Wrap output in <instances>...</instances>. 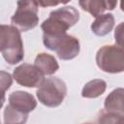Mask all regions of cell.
<instances>
[{"label": "cell", "instance_id": "277c9868", "mask_svg": "<svg viewBox=\"0 0 124 124\" xmlns=\"http://www.w3.org/2000/svg\"><path fill=\"white\" fill-rule=\"evenodd\" d=\"M38 4L35 0H18L17 8L11 21L19 31H28L38 25Z\"/></svg>", "mask_w": 124, "mask_h": 124}, {"label": "cell", "instance_id": "2e32d148", "mask_svg": "<svg viewBox=\"0 0 124 124\" xmlns=\"http://www.w3.org/2000/svg\"><path fill=\"white\" fill-rule=\"evenodd\" d=\"M38 5L42 7H49V6H56L60 3L66 4L70 0H35Z\"/></svg>", "mask_w": 124, "mask_h": 124}, {"label": "cell", "instance_id": "ba28073f", "mask_svg": "<svg viewBox=\"0 0 124 124\" xmlns=\"http://www.w3.org/2000/svg\"><path fill=\"white\" fill-rule=\"evenodd\" d=\"M9 106L12 108L24 114H28V112L33 110L37 105L34 97L23 91L13 92L9 97Z\"/></svg>", "mask_w": 124, "mask_h": 124}, {"label": "cell", "instance_id": "8992f818", "mask_svg": "<svg viewBox=\"0 0 124 124\" xmlns=\"http://www.w3.org/2000/svg\"><path fill=\"white\" fill-rule=\"evenodd\" d=\"M45 46L55 50L58 57L63 60H70L75 58L79 52V42L77 38L64 34L61 37L44 43Z\"/></svg>", "mask_w": 124, "mask_h": 124}, {"label": "cell", "instance_id": "9c48e42d", "mask_svg": "<svg viewBox=\"0 0 124 124\" xmlns=\"http://www.w3.org/2000/svg\"><path fill=\"white\" fill-rule=\"evenodd\" d=\"M114 25V18L112 15L106 14L96 16L95 21L91 25L92 32L97 36H105L108 34Z\"/></svg>", "mask_w": 124, "mask_h": 124}, {"label": "cell", "instance_id": "6da1fadb", "mask_svg": "<svg viewBox=\"0 0 124 124\" xmlns=\"http://www.w3.org/2000/svg\"><path fill=\"white\" fill-rule=\"evenodd\" d=\"M78 18V12L71 6L63 7L51 12L49 17L41 25V28L44 31V41L53 40L66 34V31L76 24Z\"/></svg>", "mask_w": 124, "mask_h": 124}, {"label": "cell", "instance_id": "7c38bea8", "mask_svg": "<svg viewBox=\"0 0 124 124\" xmlns=\"http://www.w3.org/2000/svg\"><path fill=\"white\" fill-rule=\"evenodd\" d=\"M106 85V82L102 79H93L85 84L81 95L85 98H96L105 92Z\"/></svg>", "mask_w": 124, "mask_h": 124}, {"label": "cell", "instance_id": "52a82bcc", "mask_svg": "<svg viewBox=\"0 0 124 124\" xmlns=\"http://www.w3.org/2000/svg\"><path fill=\"white\" fill-rule=\"evenodd\" d=\"M14 78L22 86L36 87L44 80V75L35 65L24 63L15 69Z\"/></svg>", "mask_w": 124, "mask_h": 124}, {"label": "cell", "instance_id": "8fae6325", "mask_svg": "<svg viewBox=\"0 0 124 124\" xmlns=\"http://www.w3.org/2000/svg\"><path fill=\"white\" fill-rule=\"evenodd\" d=\"M35 66L42 72L43 75H52L59 68L55 58L47 53L38 54L35 59Z\"/></svg>", "mask_w": 124, "mask_h": 124}, {"label": "cell", "instance_id": "7a4b0ae2", "mask_svg": "<svg viewBox=\"0 0 124 124\" xmlns=\"http://www.w3.org/2000/svg\"><path fill=\"white\" fill-rule=\"evenodd\" d=\"M0 51L9 64H16L23 58L20 33L13 25H0Z\"/></svg>", "mask_w": 124, "mask_h": 124}, {"label": "cell", "instance_id": "5bb4252c", "mask_svg": "<svg viewBox=\"0 0 124 124\" xmlns=\"http://www.w3.org/2000/svg\"><path fill=\"white\" fill-rule=\"evenodd\" d=\"M5 116V122L6 123H22L26 121V118L28 114H24L21 112H18L12 108L9 105L6 107L4 111Z\"/></svg>", "mask_w": 124, "mask_h": 124}, {"label": "cell", "instance_id": "ac0fdd59", "mask_svg": "<svg viewBox=\"0 0 124 124\" xmlns=\"http://www.w3.org/2000/svg\"><path fill=\"white\" fill-rule=\"evenodd\" d=\"M118 0H104L105 2V6L107 10H113L117 4Z\"/></svg>", "mask_w": 124, "mask_h": 124}, {"label": "cell", "instance_id": "3957f363", "mask_svg": "<svg viewBox=\"0 0 124 124\" xmlns=\"http://www.w3.org/2000/svg\"><path fill=\"white\" fill-rule=\"evenodd\" d=\"M67 93V87L63 80L58 78H48L44 79L37 90L39 101L47 107L59 106Z\"/></svg>", "mask_w": 124, "mask_h": 124}, {"label": "cell", "instance_id": "9a60e30c", "mask_svg": "<svg viewBox=\"0 0 124 124\" xmlns=\"http://www.w3.org/2000/svg\"><path fill=\"white\" fill-rule=\"evenodd\" d=\"M12 84V77L9 73L0 71V91L5 92Z\"/></svg>", "mask_w": 124, "mask_h": 124}, {"label": "cell", "instance_id": "d6986e66", "mask_svg": "<svg viewBox=\"0 0 124 124\" xmlns=\"http://www.w3.org/2000/svg\"><path fill=\"white\" fill-rule=\"evenodd\" d=\"M4 101H5V92L0 91V108L3 106Z\"/></svg>", "mask_w": 124, "mask_h": 124}, {"label": "cell", "instance_id": "4fadbf2b", "mask_svg": "<svg viewBox=\"0 0 124 124\" xmlns=\"http://www.w3.org/2000/svg\"><path fill=\"white\" fill-rule=\"evenodd\" d=\"M79 6L93 16H98L106 10L104 0H79Z\"/></svg>", "mask_w": 124, "mask_h": 124}, {"label": "cell", "instance_id": "e0dca14e", "mask_svg": "<svg viewBox=\"0 0 124 124\" xmlns=\"http://www.w3.org/2000/svg\"><path fill=\"white\" fill-rule=\"evenodd\" d=\"M122 27L123 24L120 23L115 30V41L118 43L119 46H122Z\"/></svg>", "mask_w": 124, "mask_h": 124}, {"label": "cell", "instance_id": "5b68a950", "mask_svg": "<svg viewBox=\"0 0 124 124\" xmlns=\"http://www.w3.org/2000/svg\"><path fill=\"white\" fill-rule=\"evenodd\" d=\"M98 67L108 73H120L124 69V53L122 46H104L96 55Z\"/></svg>", "mask_w": 124, "mask_h": 124}, {"label": "cell", "instance_id": "30bf717a", "mask_svg": "<svg viewBox=\"0 0 124 124\" xmlns=\"http://www.w3.org/2000/svg\"><path fill=\"white\" fill-rule=\"evenodd\" d=\"M123 92L122 88H117L107 97L105 102V111L123 115Z\"/></svg>", "mask_w": 124, "mask_h": 124}]
</instances>
